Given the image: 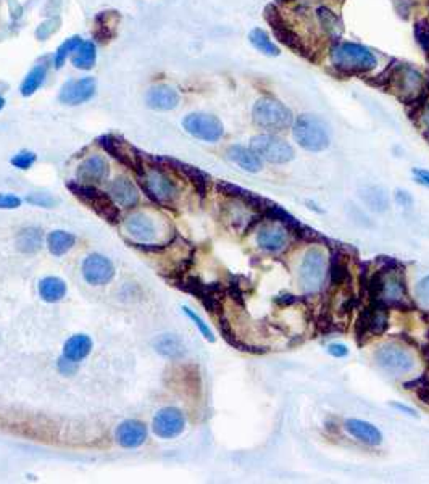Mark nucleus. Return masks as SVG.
Masks as SVG:
<instances>
[{"mask_svg":"<svg viewBox=\"0 0 429 484\" xmlns=\"http://www.w3.org/2000/svg\"><path fill=\"white\" fill-rule=\"evenodd\" d=\"M329 62L342 73H368L378 65L370 49L355 42H338L329 51Z\"/></svg>","mask_w":429,"mask_h":484,"instance_id":"obj_1","label":"nucleus"},{"mask_svg":"<svg viewBox=\"0 0 429 484\" xmlns=\"http://www.w3.org/2000/svg\"><path fill=\"white\" fill-rule=\"evenodd\" d=\"M252 118L258 128L267 129L269 133H278L293 126V112L273 97L258 98L252 110Z\"/></svg>","mask_w":429,"mask_h":484,"instance_id":"obj_2","label":"nucleus"},{"mask_svg":"<svg viewBox=\"0 0 429 484\" xmlns=\"http://www.w3.org/2000/svg\"><path fill=\"white\" fill-rule=\"evenodd\" d=\"M294 141L309 152H321L329 146L328 126L320 117L302 115L293 123Z\"/></svg>","mask_w":429,"mask_h":484,"instance_id":"obj_3","label":"nucleus"},{"mask_svg":"<svg viewBox=\"0 0 429 484\" xmlns=\"http://www.w3.org/2000/svg\"><path fill=\"white\" fill-rule=\"evenodd\" d=\"M137 176H139L142 189L153 202L165 207L172 205L174 202L176 196H178V188L160 167H146L144 165V168L137 173Z\"/></svg>","mask_w":429,"mask_h":484,"instance_id":"obj_4","label":"nucleus"},{"mask_svg":"<svg viewBox=\"0 0 429 484\" xmlns=\"http://www.w3.org/2000/svg\"><path fill=\"white\" fill-rule=\"evenodd\" d=\"M68 189L73 192L81 202L89 205L98 217L107 219L108 223L120 222V210L118 207L115 205L112 196L98 191L97 188H94V184H86L81 183V181H78V183L71 181V183H68Z\"/></svg>","mask_w":429,"mask_h":484,"instance_id":"obj_5","label":"nucleus"},{"mask_svg":"<svg viewBox=\"0 0 429 484\" xmlns=\"http://www.w3.org/2000/svg\"><path fill=\"white\" fill-rule=\"evenodd\" d=\"M426 79L420 71L402 65L390 75V91L405 102H414L425 92Z\"/></svg>","mask_w":429,"mask_h":484,"instance_id":"obj_6","label":"nucleus"},{"mask_svg":"<svg viewBox=\"0 0 429 484\" xmlns=\"http://www.w3.org/2000/svg\"><path fill=\"white\" fill-rule=\"evenodd\" d=\"M250 148L262 160L269 163H288L295 157L293 146L276 134H258L252 137Z\"/></svg>","mask_w":429,"mask_h":484,"instance_id":"obj_7","label":"nucleus"},{"mask_svg":"<svg viewBox=\"0 0 429 484\" xmlns=\"http://www.w3.org/2000/svg\"><path fill=\"white\" fill-rule=\"evenodd\" d=\"M326 278V257L321 249L313 247L302 260L299 272V283L305 293H316Z\"/></svg>","mask_w":429,"mask_h":484,"instance_id":"obj_8","label":"nucleus"},{"mask_svg":"<svg viewBox=\"0 0 429 484\" xmlns=\"http://www.w3.org/2000/svg\"><path fill=\"white\" fill-rule=\"evenodd\" d=\"M183 128L186 133L197 137V139L205 142H217L223 137L224 128L223 123L217 117L208 113H189L183 120Z\"/></svg>","mask_w":429,"mask_h":484,"instance_id":"obj_9","label":"nucleus"},{"mask_svg":"<svg viewBox=\"0 0 429 484\" xmlns=\"http://www.w3.org/2000/svg\"><path fill=\"white\" fill-rule=\"evenodd\" d=\"M376 363L383 370L395 375H402L414 370L415 367V357L411 355L410 350L405 348H400L397 344H386L376 352L375 355Z\"/></svg>","mask_w":429,"mask_h":484,"instance_id":"obj_10","label":"nucleus"},{"mask_svg":"<svg viewBox=\"0 0 429 484\" xmlns=\"http://www.w3.org/2000/svg\"><path fill=\"white\" fill-rule=\"evenodd\" d=\"M98 142H101V146L105 148L110 155L117 158V160L121 165H124V167L134 170L136 173H139L141 170L144 168L142 153L137 151L134 146H131L129 142H126L123 137L105 134L98 139Z\"/></svg>","mask_w":429,"mask_h":484,"instance_id":"obj_11","label":"nucleus"},{"mask_svg":"<svg viewBox=\"0 0 429 484\" xmlns=\"http://www.w3.org/2000/svg\"><path fill=\"white\" fill-rule=\"evenodd\" d=\"M186 418L183 412L174 407L162 409L153 418V433L162 439H173L184 431Z\"/></svg>","mask_w":429,"mask_h":484,"instance_id":"obj_12","label":"nucleus"},{"mask_svg":"<svg viewBox=\"0 0 429 484\" xmlns=\"http://www.w3.org/2000/svg\"><path fill=\"white\" fill-rule=\"evenodd\" d=\"M97 82L94 78H81V79H71L67 84H63L60 91L58 101L65 106H81L87 101H91L96 96Z\"/></svg>","mask_w":429,"mask_h":484,"instance_id":"obj_13","label":"nucleus"},{"mask_svg":"<svg viewBox=\"0 0 429 484\" xmlns=\"http://www.w3.org/2000/svg\"><path fill=\"white\" fill-rule=\"evenodd\" d=\"M82 276L89 284L102 286L112 281L115 276V268L107 257L92 254L87 255L82 262Z\"/></svg>","mask_w":429,"mask_h":484,"instance_id":"obj_14","label":"nucleus"},{"mask_svg":"<svg viewBox=\"0 0 429 484\" xmlns=\"http://www.w3.org/2000/svg\"><path fill=\"white\" fill-rule=\"evenodd\" d=\"M110 176V165L105 157L91 155L76 170V178L86 184H101Z\"/></svg>","mask_w":429,"mask_h":484,"instance_id":"obj_15","label":"nucleus"},{"mask_svg":"<svg viewBox=\"0 0 429 484\" xmlns=\"http://www.w3.org/2000/svg\"><path fill=\"white\" fill-rule=\"evenodd\" d=\"M378 299L384 304H400L405 300V283L395 272H389L378 278Z\"/></svg>","mask_w":429,"mask_h":484,"instance_id":"obj_16","label":"nucleus"},{"mask_svg":"<svg viewBox=\"0 0 429 484\" xmlns=\"http://www.w3.org/2000/svg\"><path fill=\"white\" fill-rule=\"evenodd\" d=\"M146 103L148 108L158 110V112H168L178 107L179 94L172 86L155 84L147 91Z\"/></svg>","mask_w":429,"mask_h":484,"instance_id":"obj_17","label":"nucleus"},{"mask_svg":"<svg viewBox=\"0 0 429 484\" xmlns=\"http://www.w3.org/2000/svg\"><path fill=\"white\" fill-rule=\"evenodd\" d=\"M147 439V428L137 420L123 421L117 430V442L124 449L139 447Z\"/></svg>","mask_w":429,"mask_h":484,"instance_id":"obj_18","label":"nucleus"},{"mask_svg":"<svg viewBox=\"0 0 429 484\" xmlns=\"http://www.w3.org/2000/svg\"><path fill=\"white\" fill-rule=\"evenodd\" d=\"M157 162L165 163V165H169V168L176 170V172L181 173L183 176H186L191 183H194L196 189L200 192V196H203L207 192V186H208V174H205L203 172H200L199 168L196 167H191L188 163H183V162H178L174 160V158H168V157H162V158H155Z\"/></svg>","mask_w":429,"mask_h":484,"instance_id":"obj_19","label":"nucleus"},{"mask_svg":"<svg viewBox=\"0 0 429 484\" xmlns=\"http://www.w3.org/2000/svg\"><path fill=\"white\" fill-rule=\"evenodd\" d=\"M110 192H112L110 194L112 199L120 203L121 207L133 208L139 203V192H137L136 186L128 178H124V176H120V178L113 181Z\"/></svg>","mask_w":429,"mask_h":484,"instance_id":"obj_20","label":"nucleus"},{"mask_svg":"<svg viewBox=\"0 0 429 484\" xmlns=\"http://www.w3.org/2000/svg\"><path fill=\"white\" fill-rule=\"evenodd\" d=\"M345 430H347L352 436L359 439V441L365 442L368 445H379L383 442V434L371 423L363 421V420H347L345 421Z\"/></svg>","mask_w":429,"mask_h":484,"instance_id":"obj_21","label":"nucleus"},{"mask_svg":"<svg viewBox=\"0 0 429 484\" xmlns=\"http://www.w3.org/2000/svg\"><path fill=\"white\" fill-rule=\"evenodd\" d=\"M126 231L131 236H134L136 239L141 241H151L155 238L157 228L153 224L152 218L144 215V213H136V215H129L124 222Z\"/></svg>","mask_w":429,"mask_h":484,"instance_id":"obj_22","label":"nucleus"},{"mask_svg":"<svg viewBox=\"0 0 429 484\" xmlns=\"http://www.w3.org/2000/svg\"><path fill=\"white\" fill-rule=\"evenodd\" d=\"M228 158L249 173H257L262 170V158L249 147L231 146L228 148Z\"/></svg>","mask_w":429,"mask_h":484,"instance_id":"obj_23","label":"nucleus"},{"mask_svg":"<svg viewBox=\"0 0 429 484\" xmlns=\"http://www.w3.org/2000/svg\"><path fill=\"white\" fill-rule=\"evenodd\" d=\"M49 60L44 57L37 62L34 67L30 70V73L25 76L23 82H21V96L23 97H31L37 89H41V86L44 84V81L47 78V71H49Z\"/></svg>","mask_w":429,"mask_h":484,"instance_id":"obj_24","label":"nucleus"},{"mask_svg":"<svg viewBox=\"0 0 429 484\" xmlns=\"http://www.w3.org/2000/svg\"><path fill=\"white\" fill-rule=\"evenodd\" d=\"M257 242L262 249L269 252H279L288 246V233L281 227H265L258 231Z\"/></svg>","mask_w":429,"mask_h":484,"instance_id":"obj_25","label":"nucleus"},{"mask_svg":"<svg viewBox=\"0 0 429 484\" xmlns=\"http://www.w3.org/2000/svg\"><path fill=\"white\" fill-rule=\"evenodd\" d=\"M118 18L120 16L117 12H102L96 16L94 39L98 44H107L113 39Z\"/></svg>","mask_w":429,"mask_h":484,"instance_id":"obj_26","label":"nucleus"},{"mask_svg":"<svg viewBox=\"0 0 429 484\" xmlns=\"http://www.w3.org/2000/svg\"><path fill=\"white\" fill-rule=\"evenodd\" d=\"M92 349V340L86 334H76V336L70 338L63 348V357L71 362H81L89 355Z\"/></svg>","mask_w":429,"mask_h":484,"instance_id":"obj_27","label":"nucleus"},{"mask_svg":"<svg viewBox=\"0 0 429 484\" xmlns=\"http://www.w3.org/2000/svg\"><path fill=\"white\" fill-rule=\"evenodd\" d=\"M71 62L78 70L87 71L96 67L97 62V47L94 41H82L79 47L73 52Z\"/></svg>","mask_w":429,"mask_h":484,"instance_id":"obj_28","label":"nucleus"},{"mask_svg":"<svg viewBox=\"0 0 429 484\" xmlns=\"http://www.w3.org/2000/svg\"><path fill=\"white\" fill-rule=\"evenodd\" d=\"M249 42L254 46L255 51L267 55V57H279V53H281V49L271 41L268 32L262 27H255L249 32Z\"/></svg>","mask_w":429,"mask_h":484,"instance_id":"obj_29","label":"nucleus"},{"mask_svg":"<svg viewBox=\"0 0 429 484\" xmlns=\"http://www.w3.org/2000/svg\"><path fill=\"white\" fill-rule=\"evenodd\" d=\"M39 294L46 302H58L62 300L65 294H67V284H65L63 279L49 276L44 278L39 283Z\"/></svg>","mask_w":429,"mask_h":484,"instance_id":"obj_30","label":"nucleus"},{"mask_svg":"<svg viewBox=\"0 0 429 484\" xmlns=\"http://www.w3.org/2000/svg\"><path fill=\"white\" fill-rule=\"evenodd\" d=\"M42 246V231L37 228H26L16 238V247L25 254H34Z\"/></svg>","mask_w":429,"mask_h":484,"instance_id":"obj_31","label":"nucleus"},{"mask_svg":"<svg viewBox=\"0 0 429 484\" xmlns=\"http://www.w3.org/2000/svg\"><path fill=\"white\" fill-rule=\"evenodd\" d=\"M75 242H76L75 236L67 233V231H53V233L49 234V239H47L49 250L57 257L67 254L71 247L75 246Z\"/></svg>","mask_w":429,"mask_h":484,"instance_id":"obj_32","label":"nucleus"},{"mask_svg":"<svg viewBox=\"0 0 429 484\" xmlns=\"http://www.w3.org/2000/svg\"><path fill=\"white\" fill-rule=\"evenodd\" d=\"M155 349L158 354L168 357V359H179V357H183L184 354L183 343L176 336H172V334L158 338L155 340Z\"/></svg>","mask_w":429,"mask_h":484,"instance_id":"obj_33","label":"nucleus"},{"mask_svg":"<svg viewBox=\"0 0 429 484\" xmlns=\"http://www.w3.org/2000/svg\"><path fill=\"white\" fill-rule=\"evenodd\" d=\"M361 199L365 200V203L371 210L375 212H384L388 210L389 207V199L386 191L383 188H376V186H371V188H365L361 194Z\"/></svg>","mask_w":429,"mask_h":484,"instance_id":"obj_34","label":"nucleus"},{"mask_svg":"<svg viewBox=\"0 0 429 484\" xmlns=\"http://www.w3.org/2000/svg\"><path fill=\"white\" fill-rule=\"evenodd\" d=\"M82 42V39L79 36H71L68 37L67 41H65L62 46H60L57 49V52H55V57H53V67L60 70L65 65V62H67V58L70 57V55H73V52L76 51V49L79 47V44Z\"/></svg>","mask_w":429,"mask_h":484,"instance_id":"obj_35","label":"nucleus"},{"mask_svg":"<svg viewBox=\"0 0 429 484\" xmlns=\"http://www.w3.org/2000/svg\"><path fill=\"white\" fill-rule=\"evenodd\" d=\"M368 329H371L373 333H383L384 328L388 326V315L383 309H373L371 313H368L366 324Z\"/></svg>","mask_w":429,"mask_h":484,"instance_id":"obj_36","label":"nucleus"},{"mask_svg":"<svg viewBox=\"0 0 429 484\" xmlns=\"http://www.w3.org/2000/svg\"><path fill=\"white\" fill-rule=\"evenodd\" d=\"M37 157L36 153H32L30 151H23L20 153H16V155L12 158V165L20 170H30L32 165L36 163Z\"/></svg>","mask_w":429,"mask_h":484,"instance_id":"obj_37","label":"nucleus"},{"mask_svg":"<svg viewBox=\"0 0 429 484\" xmlns=\"http://www.w3.org/2000/svg\"><path fill=\"white\" fill-rule=\"evenodd\" d=\"M26 200L32 203V205L44 207V208H52L58 203V200L55 199L51 194H42V192H36V194H30L26 197Z\"/></svg>","mask_w":429,"mask_h":484,"instance_id":"obj_38","label":"nucleus"},{"mask_svg":"<svg viewBox=\"0 0 429 484\" xmlns=\"http://www.w3.org/2000/svg\"><path fill=\"white\" fill-rule=\"evenodd\" d=\"M184 313H186V315H188L189 318H191V320L192 321H194V324H196V326L197 328H199V331L203 334V338H205V339H208V340H210V343H213V340H214V336H213V333H212V329L210 328H208L207 326V324L205 323H203V320H202V318L199 317V315H197V313H194V312H192L191 309H188V307H184Z\"/></svg>","mask_w":429,"mask_h":484,"instance_id":"obj_39","label":"nucleus"},{"mask_svg":"<svg viewBox=\"0 0 429 484\" xmlns=\"http://www.w3.org/2000/svg\"><path fill=\"white\" fill-rule=\"evenodd\" d=\"M415 295H416L418 302H420L423 307H426V309H429V276L423 278L421 281L416 284Z\"/></svg>","mask_w":429,"mask_h":484,"instance_id":"obj_40","label":"nucleus"},{"mask_svg":"<svg viewBox=\"0 0 429 484\" xmlns=\"http://www.w3.org/2000/svg\"><path fill=\"white\" fill-rule=\"evenodd\" d=\"M20 205H21V200L16 196H12V194L0 196V208H18Z\"/></svg>","mask_w":429,"mask_h":484,"instance_id":"obj_41","label":"nucleus"},{"mask_svg":"<svg viewBox=\"0 0 429 484\" xmlns=\"http://www.w3.org/2000/svg\"><path fill=\"white\" fill-rule=\"evenodd\" d=\"M411 173H414L418 184L426 186V188H429V172H428V170L414 168V170H411Z\"/></svg>","mask_w":429,"mask_h":484,"instance_id":"obj_42","label":"nucleus"},{"mask_svg":"<svg viewBox=\"0 0 429 484\" xmlns=\"http://www.w3.org/2000/svg\"><path fill=\"white\" fill-rule=\"evenodd\" d=\"M328 352L333 357H335V359H342V357L349 354V349H347V345H344V344H331L329 345Z\"/></svg>","mask_w":429,"mask_h":484,"instance_id":"obj_43","label":"nucleus"},{"mask_svg":"<svg viewBox=\"0 0 429 484\" xmlns=\"http://www.w3.org/2000/svg\"><path fill=\"white\" fill-rule=\"evenodd\" d=\"M395 200H397L399 205H402V207H411V205H414V199H411V196L409 194V192H405V191H397V192H395Z\"/></svg>","mask_w":429,"mask_h":484,"instance_id":"obj_44","label":"nucleus"},{"mask_svg":"<svg viewBox=\"0 0 429 484\" xmlns=\"http://www.w3.org/2000/svg\"><path fill=\"white\" fill-rule=\"evenodd\" d=\"M58 368H60V371L63 373V375H71L76 370V362H71L68 359H60L58 362Z\"/></svg>","mask_w":429,"mask_h":484,"instance_id":"obj_45","label":"nucleus"},{"mask_svg":"<svg viewBox=\"0 0 429 484\" xmlns=\"http://www.w3.org/2000/svg\"><path fill=\"white\" fill-rule=\"evenodd\" d=\"M420 125H421V128L425 129L426 133L429 134V103H426V106L421 108V112H420Z\"/></svg>","mask_w":429,"mask_h":484,"instance_id":"obj_46","label":"nucleus"},{"mask_svg":"<svg viewBox=\"0 0 429 484\" xmlns=\"http://www.w3.org/2000/svg\"><path fill=\"white\" fill-rule=\"evenodd\" d=\"M394 407H395V409H397V410H400V412H405L406 415H410V416H418V415H416V412H415L414 409H411V407H406V405H402V404H394Z\"/></svg>","mask_w":429,"mask_h":484,"instance_id":"obj_47","label":"nucleus"},{"mask_svg":"<svg viewBox=\"0 0 429 484\" xmlns=\"http://www.w3.org/2000/svg\"><path fill=\"white\" fill-rule=\"evenodd\" d=\"M5 107V98L2 97V96H0V110H2Z\"/></svg>","mask_w":429,"mask_h":484,"instance_id":"obj_48","label":"nucleus"}]
</instances>
